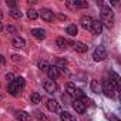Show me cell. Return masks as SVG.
I'll list each match as a JSON object with an SVG mask.
<instances>
[{
    "instance_id": "obj_29",
    "label": "cell",
    "mask_w": 121,
    "mask_h": 121,
    "mask_svg": "<svg viewBox=\"0 0 121 121\" xmlns=\"http://www.w3.org/2000/svg\"><path fill=\"white\" fill-rule=\"evenodd\" d=\"M6 30H7L9 33H16V27H14V26H7Z\"/></svg>"
},
{
    "instance_id": "obj_37",
    "label": "cell",
    "mask_w": 121,
    "mask_h": 121,
    "mask_svg": "<svg viewBox=\"0 0 121 121\" xmlns=\"http://www.w3.org/2000/svg\"><path fill=\"white\" fill-rule=\"evenodd\" d=\"M0 100H2V95H0Z\"/></svg>"
},
{
    "instance_id": "obj_32",
    "label": "cell",
    "mask_w": 121,
    "mask_h": 121,
    "mask_svg": "<svg viewBox=\"0 0 121 121\" xmlns=\"http://www.w3.org/2000/svg\"><path fill=\"white\" fill-rule=\"evenodd\" d=\"M4 63H6V58H4V57H3L2 54H0V66H3Z\"/></svg>"
},
{
    "instance_id": "obj_9",
    "label": "cell",
    "mask_w": 121,
    "mask_h": 121,
    "mask_svg": "<svg viewBox=\"0 0 121 121\" xmlns=\"http://www.w3.org/2000/svg\"><path fill=\"white\" fill-rule=\"evenodd\" d=\"M46 105H47L48 111H51V112H58V111H60V104H58V103H57L56 100H53V98L47 100Z\"/></svg>"
},
{
    "instance_id": "obj_30",
    "label": "cell",
    "mask_w": 121,
    "mask_h": 121,
    "mask_svg": "<svg viewBox=\"0 0 121 121\" xmlns=\"http://www.w3.org/2000/svg\"><path fill=\"white\" fill-rule=\"evenodd\" d=\"M37 118H39V120H41V121H47V118H46L41 112H37Z\"/></svg>"
},
{
    "instance_id": "obj_34",
    "label": "cell",
    "mask_w": 121,
    "mask_h": 121,
    "mask_svg": "<svg viewBox=\"0 0 121 121\" xmlns=\"http://www.w3.org/2000/svg\"><path fill=\"white\" fill-rule=\"evenodd\" d=\"M58 66H66V61L64 60H58Z\"/></svg>"
},
{
    "instance_id": "obj_24",
    "label": "cell",
    "mask_w": 121,
    "mask_h": 121,
    "mask_svg": "<svg viewBox=\"0 0 121 121\" xmlns=\"http://www.w3.org/2000/svg\"><path fill=\"white\" fill-rule=\"evenodd\" d=\"M67 34L76 36V34H77V26H76V24H69V26H67Z\"/></svg>"
},
{
    "instance_id": "obj_17",
    "label": "cell",
    "mask_w": 121,
    "mask_h": 121,
    "mask_svg": "<svg viewBox=\"0 0 121 121\" xmlns=\"http://www.w3.org/2000/svg\"><path fill=\"white\" fill-rule=\"evenodd\" d=\"M7 91L13 95V97H16V95H19L20 94V88L14 84V83H9V87H7Z\"/></svg>"
},
{
    "instance_id": "obj_3",
    "label": "cell",
    "mask_w": 121,
    "mask_h": 121,
    "mask_svg": "<svg viewBox=\"0 0 121 121\" xmlns=\"http://www.w3.org/2000/svg\"><path fill=\"white\" fill-rule=\"evenodd\" d=\"M107 57V50L103 47V46H98L94 53H93V58H94V61H103V60H105Z\"/></svg>"
},
{
    "instance_id": "obj_27",
    "label": "cell",
    "mask_w": 121,
    "mask_h": 121,
    "mask_svg": "<svg viewBox=\"0 0 121 121\" xmlns=\"http://www.w3.org/2000/svg\"><path fill=\"white\" fill-rule=\"evenodd\" d=\"M91 91L93 93H98V81L97 80H93L91 81Z\"/></svg>"
},
{
    "instance_id": "obj_35",
    "label": "cell",
    "mask_w": 121,
    "mask_h": 121,
    "mask_svg": "<svg viewBox=\"0 0 121 121\" xmlns=\"http://www.w3.org/2000/svg\"><path fill=\"white\" fill-rule=\"evenodd\" d=\"M2 17H3V13H2V10H0V20H2Z\"/></svg>"
},
{
    "instance_id": "obj_15",
    "label": "cell",
    "mask_w": 121,
    "mask_h": 121,
    "mask_svg": "<svg viewBox=\"0 0 121 121\" xmlns=\"http://www.w3.org/2000/svg\"><path fill=\"white\" fill-rule=\"evenodd\" d=\"M73 108L78 112V114H83L86 111V105L81 103V100H74L73 101Z\"/></svg>"
},
{
    "instance_id": "obj_28",
    "label": "cell",
    "mask_w": 121,
    "mask_h": 121,
    "mask_svg": "<svg viewBox=\"0 0 121 121\" xmlns=\"http://www.w3.org/2000/svg\"><path fill=\"white\" fill-rule=\"evenodd\" d=\"M6 80H7L9 83H13V80H14V76H13L12 73H7V74H6Z\"/></svg>"
},
{
    "instance_id": "obj_26",
    "label": "cell",
    "mask_w": 121,
    "mask_h": 121,
    "mask_svg": "<svg viewBox=\"0 0 121 121\" xmlns=\"http://www.w3.org/2000/svg\"><path fill=\"white\" fill-rule=\"evenodd\" d=\"M10 16H12L13 19H20V17H22V12H20L19 9H12Z\"/></svg>"
},
{
    "instance_id": "obj_21",
    "label": "cell",
    "mask_w": 121,
    "mask_h": 121,
    "mask_svg": "<svg viewBox=\"0 0 121 121\" xmlns=\"http://www.w3.org/2000/svg\"><path fill=\"white\" fill-rule=\"evenodd\" d=\"M13 83L20 88V91L24 88V84H26V81H24V78H23V77H16V78L13 80Z\"/></svg>"
},
{
    "instance_id": "obj_4",
    "label": "cell",
    "mask_w": 121,
    "mask_h": 121,
    "mask_svg": "<svg viewBox=\"0 0 121 121\" xmlns=\"http://www.w3.org/2000/svg\"><path fill=\"white\" fill-rule=\"evenodd\" d=\"M107 81L110 83V86L112 87V90H114V91L120 90V77H118V74H117V73L111 71V73H110V80H107Z\"/></svg>"
},
{
    "instance_id": "obj_12",
    "label": "cell",
    "mask_w": 121,
    "mask_h": 121,
    "mask_svg": "<svg viewBox=\"0 0 121 121\" xmlns=\"http://www.w3.org/2000/svg\"><path fill=\"white\" fill-rule=\"evenodd\" d=\"M30 34H31L33 37H36L37 40H44V39H46V31H44L43 29H33V30L30 31Z\"/></svg>"
},
{
    "instance_id": "obj_5",
    "label": "cell",
    "mask_w": 121,
    "mask_h": 121,
    "mask_svg": "<svg viewBox=\"0 0 121 121\" xmlns=\"http://www.w3.org/2000/svg\"><path fill=\"white\" fill-rule=\"evenodd\" d=\"M43 87H44V91H47L48 94H53V93H56L57 91V84H56V81H53V80H46L44 81V84H43Z\"/></svg>"
},
{
    "instance_id": "obj_6",
    "label": "cell",
    "mask_w": 121,
    "mask_h": 121,
    "mask_svg": "<svg viewBox=\"0 0 121 121\" xmlns=\"http://www.w3.org/2000/svg\"><path fill=\"white\" fill-rule=\"evenodd\" d=\"M40 16H41V19H43L44 22H47V23H51V22L54 20V13H53L51 10H48V9H41V10H40Z\"/></svg>"
},
{
    "instance_id": "obj_19",
    "label": "cell",
    "mask_w": 121,
    "mask_h": 121,
    "mask_svg": "<svg viewBox=\"0 0 121 121\" xmlns=\"http://www.w3.org/2000/svg\"><path fill=\"white\" fill-rule=\"evenodd\" d=\"M56 46H57L60 50H66V48H67V40H64L63 37H57Z\"/></svg>"
},
{
    "instance_id": "obj_36",
    "label": "cell",
    "mask_w": 121,
    "mask_h": 121,
    "mask_svg": "<svg viewBox=\"0 0 121 121\" xmlns=\"http://www.w3.org/2000/svg\"><path fill=\"white\" fill-rule=\"evenodd\" d=\"M2 30H3V24H2V23H0V31H2Z\"/></svg>"
},
{
    "instance_id": "obj_16",
    "label": "cell",
    "mask_w": 121,
    "mask_h": 121,
    "mask_svg": "<svg viewBox=\"0 0 121 121\" xmlns=\"http://www.w3.org/2000/svg\"><path fill=\"white\" fill-rule=\"evenodd\" d=\"M12 44H13V47H16V48H23V47L26 46V41H24L23 37H14V39L12 40Z\"/></svg>"
},
{
    "instance_id": "obj_14",
    "label": "cell",
    "mask_w": 121,
    "mask_h": 121,
    "mask_svg": "<svg viewBox=\"0 0 121 121\" xmlns=\"http://www.w3.org/2000/svg\"><path fill=\"white\" fill-rule=\"evenodd\" d=\"M73 47H74V50L78 51V53H86V51L88 50V46L84 44V43H81V41H74V43H73Z\"/></svg>"
},
{
    "instance_id": "obj_13",
    "label": "cell",
    "mask_w": 121,
    "mask_h": 121,
    "mask_svg": "<svg viewBox=\"0 0 121 121\" xmlns=\"http://www.w3.org/2000/svg\"><path fill=\"white\" fill-rule=\"evenodd\" d=\"M91 31L94 33V34H101V31H103V24H101V22L100 20H93V26H91Z\"/></svg>"
},
{
    "instance_id": "obj_7",
    "label": "cell",
    "mask_w": 121,
    "mask_h": 121,
    "mask_svg": "<svg viewBox=\"0 0 121 121\" xmlns=\"http://www.w3.org/2000/svg\"><path fill=\"white\" fill-rule=\"evenodd\" d=\"M80 26L84 29V30H90L91 31V26H93V19L90 16H83L80 19Z\"/></svg>"
},
{
    "instance_id": "obj_18",
    "label": "cell",
    "mask_w": 121,
    "mask_h": 121,
    "mask_svg": "<svg viewBox=\"0 0 121 121\" xmlns=\"http://www.w3.org/2000/svg\"><path fill=\"white\" fill-rule=\"evenodd\" d=\"M60 118H61V121H77L76 117L73 114L67 112V111H61V112H60Z\"/></svg>"
},
{
    "instance_id": "obj_23",
    "label": "cell",
    "mask_w": 121,
    "mask_h": 121,
    "mask_svg": "<svg viewBox=\"0 0 121 121\" xmlns=\"http://www.w3.org/2000/svg\"><path fill=\"white\" fill-rule=\"evenodd\" d=\"M27 17H29L30 20H36V19L39 17V13H37L34 9H29V10H27Z\"/></svg>"
},
{
    "instance_id": "obj_31",
    "label": "cell",
    "mask_w": 121,
    "mask_h": 121,
    "mask_svg": "<svg viewBox=\"0 0 121 121\" xmlns=\"http://www.w3.org/2000/svg\"><path fill=\"white\" fill-rule=\"evenodd\" d=\"M7 3V6H10V7H13L14 9V6H16V2H13V0H9V2H6Z\"/></svg>"
},
{
    "instance_id": "obj_10",
    "label": "cell",
    "mask_w": 121,
    "mask_h": 121,
    "mask_svg": "<svg viewBox=\"0 0 121 121\" xmlns=\"http://www.w3.org/2000/svg\"><path fill=\"white\" fill-rule=\"evenodd\" d=\"M14 117L19 120V121H30V114L29 112H26V111H23V110H17V111H14Z\"/></svg>"
},
{
    "instance_id": "obj_2",
    "label": "cell",
    "mask_w": 121,
    "mask_h": 121,
    "mask_svg": "<svg viewBox=\"0 0 121 121\" xmlns=\"http://www.w3.org/2000/svg\"><path fill=\"white\" fill-rule=\"evenodd\" d=\"M66 91H67V95H70V97H73L74 100H80L81 97H84V94H83V91L80 90V88H77L76 86H73V84H67L66 86Z\"/></svg>"
},
{
    "instance_id": "obj_11",
    "label": "cell",
    "mask_w": 121,
    "mask_h": 121,
    "mask_svg": "<svg viewBox=\"0 0 121 121\" xmlns=\"http://www.w3.org/2000/svg\"><path fill=\"white\" fill-rule=\"evenodd\" d=\"M103 91H104V94H105L107 97H110V98L114 97V90H112V87L110 86V83H108L107 80L103 81Z\"/></svg>"
},
{
    "instance_id": "obj_1",
    "label": "cell",
    "mask_w": 121,
    "mask_h": 121,
    "mask_svg": "<svg viewBox=\"0 0 121 121\" xmlns=\"http://www.w3.org/2000/svg\"><path fill=\"white\" fill-rule=\"evenodd\" d=\"M100 22H101V24H104L105 27L111 29V27L114 26V22H115L112 10L108 9V7H104V9L101 10V20H100Z\"/></svg>"
},
{
    "instance_id": "obj_22",
    "label": "cell",
    "mask_w": 121,
    "mask_h": 121,
    "mask_svg": "<svg viewBox=\"0 0 121 121\" xmlns=\"http://www.w3.org/2000/svg\"><path fill=\"white\" fill-rule=\"evenodd\" d=\"M30 101H31L33 104H39V103H41V95H40L39 93H33V94L30 95Z\"/></svg>"
},
{
    "instance_id": "obj_8",
    "label": "cell",
    "mask_w": 121,
    "mask_h": 121,
    "mask_svg": "<svg viewBox=\"0 0 121 121\" xmlns=\"http://www.w3.org/2000/svg\"><path fill=\"white\" fill-rule=\"evenodd\" d=\"M47 76H48V78L50 80H56V78H58L60 77V70L57 69V66H50L48 67V70H47Z\"/></svg>"
},
{
    "instance_id": "obj_25",
    "label": "cell",
    "mask_w": 121,
    "mask_h": 121,
    "mask_svg": "<svg viewBox=\"0 0 121 121\" xmlns=\"http://www.w3.org/2000/svg\"><path fill=\"white\" fill-rule=\"evenodd\" d=\"M48 67H50V64L46 61V60H41V61H39V69H40L41 71H46V73H47Z\"/></svg>"
},
{
    "instance_id": "obj_20",
    "label": "cell",
    "mask_w": 121,
    "mask_h": 121,
    "mask_svg": "<svg viewBox=\"0 0 121 121\" xmlns=\"http://www.w3.org/2000/svg\"><path fill=\"white\" fill-rule=\"evenodd\" d=\"M67 4H69V6H71V7H87V6H88V3H87V2H81V0H74V2H69Z\"/></svg>"
},
{
    "instance_id": "obj_33",
    "label": "cell",
    "mask_w": 121,
    "mask_h": 121,
    "mask_svg": "<svg viewBox=\"0 0 121 121\" xmlns=\"http://www.w3.org/2000/svg\"><path fill=\"white\" fill-rule=\"evenodd\" d=\"M110 121H120L115 115H110Z\"/></svg>"
}]
</instances>
